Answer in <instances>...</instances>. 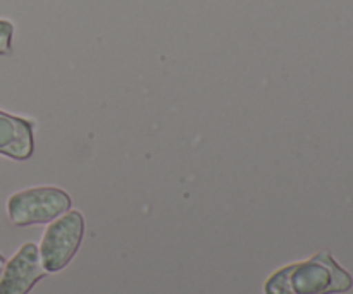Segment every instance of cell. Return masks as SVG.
Returning a JSON list of instances; mask_svg holds the SVG:
<instances>
[{
    "instance_id": "1",
    "label": "cell",
    "mask_w": 353,
    "mask_h": 294,
    "mask_svg": "<svg viewBox=\"0 0 353 294\" xmlns=\"http://www.w3.org/2000/svg\"><path fill=\"white\" fill-rule=\"evenodd\" d=\"M353 286L352 275L331 257L319 251L309 260L295 262L272 272L264 282V294H343Z\"/></svg>"
},
{
    "instance_id": "2",
    "label": "cell",
    "mask_w": 353,
    "mask_h": 294,
    "mask_svg": "<svg viewBox=\"0 0 353 294\" xmlns=\"http://www.w3.org/2000/svg\"><path fill=\"white\" fill-rule=\"evenodd\" d=\"M72 198L65 189L57 186H37L21 189L7 200V216L17 227L50 224L69 212Z\"/></svg>"
},
{
    "instance_id": "3",
    "label": "cell",
    "mask_w": 353,
    "mask_h": 294,
    "mask_svg": "<svg viewBox=\"0 0 353 294\" xmlns=\"http://www.w3.org/2000/svg\"><path fill=\"white\" fill-rule=\"evenodd\" d=\"M83 236H85V216L79 210H69L59 219L52 220L38 246L45 272L57 274L64 271L78 253Z\"/></svg>"
},
{
    "instance_id": "4",
    "label": "cell",
    "mask_w": 353,
    "mask_h": 294,
    "mask_svg": "<svg viewBox=\"0 0 353 294\" xmlns=\"http://www.w3.org/2000/svg\"><path fill=\"white\" fill-rule=\"evenodd\" d=\"M38 246L24 243L3 267L0 275V294H30L31 289L45 279Z\"/></svg>"
},
{
    "instance_id": "5",
    "label": "cell",
    "mask_w": 353,
    "mask_h": 294,
    "mask_svg": "<svg viewBox=\"0 0 353 294\" xmlns=\"http://www.w3.org/2000/svg\"><path fill=\"white\" fill-rule=\"evenodd\" d=\"M34 151V123L0 110V155L28 160Z\"/></svg>"
},
{
    "instance_id": "6",
    "label": "cell",
    "mask_w": 353,
    "mask_h": 294,
    "mask_svg": "<svg viewBox=\"0 0 353 294\" xmlns=\"http://www.w3.org/2000/svg\"><path fill=\"white\" fill-rule=\"evenodd\" d=\"M12 23L6 19H0V55H7L12 50Z\"/></svg>"
},
{
    "instance_id": "7",
    "label": "cell",
    "mask_w": 353,
    "mask_h": 294,
    "mask_svg": "<svg viewBox=\"0 0 353 294\" xmlns=\"http://www.w3.org/2000/svg\"><path fill=\"white\" fill-rule=\"evenodd\" d=\"M6 264H7L6 257H3V255L0 253V275H2V272H3V267H6Z\"/></svg>"
}]
</instances>
